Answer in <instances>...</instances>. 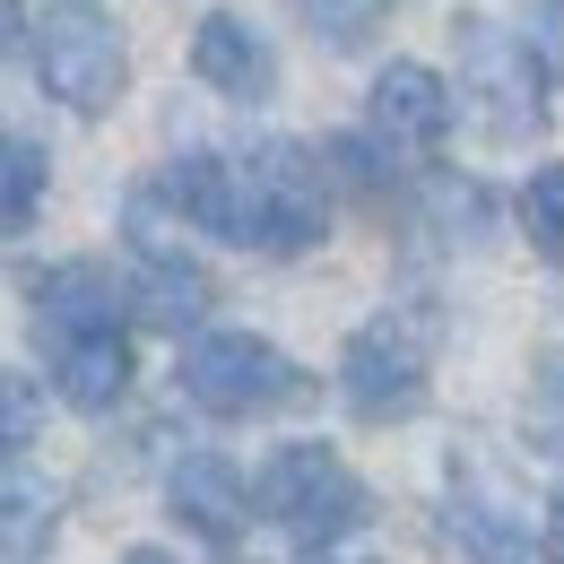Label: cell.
Segmentation results:
<instances>
[{
	"label": "cell",
	"mask_w": 564,
	"mask_h": 564,
	"mask_svg": "<svg viewBox=\"0 0 564 564\" xmlns=\"http://www.w3.org/2000/svg\"><path fill=\"white\" fill-rule=\"evenodd\" d=\"M521 217H530V243H539L547 261H564V165H539V174H530Z\"/></svg>",
	"instance_id": "19"
},
{
	"label": "cell",
	"mask_w": 564,
	"mask_h": 564,
	"mask_svg": "<svg viewBox=\"0 0 564 564\" xmlns=\"http://www.w3.org/2000/svg\"><path fill=\"white\" fill-rule=\"evenodd\" d=\"M35 200H44V148L0 131V235H9V226H26Z\"/></svg>",
	"instance_id": "16"
},
{
	"label": "cell",
	"mask_w": 564,
	"mask_h": 564,
	"mask_svg": "<svg viewBox=\"0 0 564 564\" xmlns=\"http://www.w3.org/2000/svg\"><path fill=\"white\" fill-rule=\"evenodd\" d=\"M53 382H62V400L70 409H113L122 391H131V348H122V330H87V339H53Z\"/></svg>",
	"instance_id": "11"
},
{
	"label": "cell",
	"mask_w": 564,
	"mask_h": 564,
	"mask_svg": "<svg viewBox=\"0 0 564 564\" xmlns=\"http://www.w3.org/2000/svg\"><path fill=\"white\" fill-rule=\"evenodd\" d=\"M452 539L478 564H530V521L503 495H487L478 478H452Z\"/></svg>",
	"instance_id": "13"
},
{
	"label": "cell",
	"mask_w": 564,
	"mask_h": 564,
	"mask_svg": "<svg viewBox=\"0 0 564 564\" xmlns=\"http://www.w3.org/2000/svg\"><path fill=\"white\" fill-rule=\"evenodd\" d=\"M295 18H304V26H313L330 53H356V44H365V35L391 18V0H295Z\"/></svg>",
	"instance_id": "17"
},
{
	"label": "cell",
	"mask_w": 564,
	"mask_h": 564,
	"mask_svg": "<svg viewBox=\"0 0 564 564\" xmlns=\"http://www.w3.org/2000/svg\"><path fill=\"white\" fill-rule=\"evenodd\" d=\"M460 35V96L478 105V122H487L495 148H530L539 131H547V78L530 70V53L495 26V18H460L452 26Z\"/></svg>",
	"instance_id": "4"
},
{
	"label": "cell",
	"mask_w": 564,
	"mask_h": 564,
	"mask_svg": "<svg viewBox=\"0 0 564 564\" xmlns=\"http://www.w3.org/2000/svg\"><path fill=\"white\" fill-rule=\"evenodd\" d=\"M62 530V495L53 487H9L0 495V556L9 564H44Z\"/></svg>",
	"instance_id": "15"
},
{
	"label": "cell",
	"mask_w": 564,
	"mask_h": 564,
	"mask_svg": "<svg viewBox=\"0 0 564 564\" xmlns=\"http://www.w3.org/2000/svg\"><path fill=\"white\" fill-rule=\"evenodd\" d=\"M131 304H140V322H156V330H200V313H209V270H200L192 252H183V261H140Z\"/></svg>",
	"instance_id": "14"
},
{
	"label": "cell",
	"mask_w": 564,
	"mask_h": 564,
	"mask_svg": "<svg viewBox=\"0 0 564 564\" xmlns=\"http://www.w3.org/2000/svg\"><path fill=\"white\" fill-rule=\"evenodd\" d=\"M539 556H547V564H564V495L547 503V521H539Z\"/></svg>",
	"instance_id": "21"
},
{
	"label": "cell",
	"mask_w": 564,
	"mask_h": 564,
	"mask_svg": "<svg viewBox=\"0 0 564 564\" xmlns=\"http://www.w3.org/2000/svg\"><path fill=\"white\" fill-rule=\"evenodd\" d=\"M18 44V0H0V53Z\"/></svg>",
	"instance_id": "22"
},
{
	"label": "cell",
	"mask_w": 564,
	"mask_h": 564,
	"mask_svg": "<svg viewBox=\"0 0 564 564\" xmlns=\"http://www.w3.org/2000/svg\"><path fill=\"white\" fill-rule=\"evenodd\" d=\"M330 235V183L304 140H270L235 156V243L252 252H313Z\"/></svg>",
	"instance_id": "1"
},
{
	"label": "cell",
	"mask_w": 564,
	"mask_h": 564,
	"mask_svg": "<svg viewBox=\"0 0 564 564\" xmlns=\"http://www.w3.org/2000/svg\"><path fill=\"white\" fill-rule=\"evenodd\" d=\"M512 44L530 53V70H539V78H564V0H530Z\"/></svg>",
	"instance_id": "20"
},
{
	"label": "cell",
	"mask_w": 564,
	"mask_h": 564,
	"mask_svg": "<svg viewBox=\"0 0 564 564\" xmlns=\"http://www.w3.org/2000/svg\"><path fill=\"white\" fill-rule=\"evenodd\" d=\"M35 78H44V96H62L70 113H105V105L122 96V78H131V53H122L113 18L62 9V18H44V35H35Z\"/></svg>",
	"instance_id": "6"
},
{
	"label": "cell",
	"mask_w": 564,
	"mask_h": 564,
	"mask_svg": "<svg viewBox=\"0 0 564 564\" xmlns=\"http://www.w3.org/2000/svg\"><path fill=\"white\" fill-rule=\"evenodd\" d=\"M122 564H174V556H165V547H131Z\"/></svg>",
	"instance_id": "23"
},
{
	"label": "cell",
	"mask_w": 564,
	"mask_h": 564,
	"mask_svg": "<svg viewBox=\"0 0 564 564\" xmlns=\"http://www.w3.org/2000/svg\"><path fill=\"white\" fill-rule=\"evenodd\" d=\"M339 391H348V409L365 425L417 417V409H425V330H417V322H400V313L365 322L348 348H339Z\"/></svg>",
	"instance_id": "5"
},
{
	"label": "cell",
	"mask_w": 564,
	"mask_h": 564,
	"mask_svg": "<svg viewBox=\"0 0 564 564\" xmlns=\"http://www.w3.org/2000/svg\"><path fill=\"white\" fill-rule=\"evenodd\" d=\"M35 434H44V391H35L26 373H0V469H9Z\"/></svg>",
	"instance_id": "18"
},
{
	"label": "cell",
	"mask_w": 564,
	"mask_h": 564,
	"mask_svg": "<svg viewBox=\"0 0 564 564\" xmlns=\"http://www.w3.org/2000/svg\"><path fill=\"white\" fill-rule=\"evenodd\" d=\"M252 503L279 521L295 547H330V539H348L356 521H365V487H356V469L330 443H286V452H270Z\"/></svg>",
	"instance_id": "2"
},
{
	"label": "cell",
	"mask_w": 564,
	"mask_h": 564,
	"mask_svg": "<svg viewBox=\"0 0 564 564\" xmlns=\"http://www.w3.org/2000/svg\"><path fill=\"white\" fill-rule=\"evenodd\" d=\"M365 122H373L382 156H434L443 131H452V87H443V70H425V62H391V70L373 78V96H365Z\"/></svg>",
	"instance_id": "7"
},
{
	"label": "cell",
	"mask_w": 564,
	"mask_h": 564,
	"mask_svg": "<svg viewBox=\"0 0 564 564\" xmlns=\"http://www.w3.org/2000/svg\"><path fill=\"white\" fill-rule=\"evenodd\" d=\"M122 304H131V286H113V270H96V261H62V270L35 279V322H44L53 339L122 330Z\"/></svg>",
	"instance_id": "9"
},
{
	"label": "cell",
	"mask_w": 564,
	"mask_h": 564,
	"mask_svg": "<svg viewBox=\"0 0 564 564\" xmlns=\"http://www.w3.org/2000/svg\"><path fill=\"white\" fill-rule=\"evenodd\" d=\"M165 503L200 530V539H235L243 530V512H252V487H243V469L226 460V452H183L174 460V478H165Z\"/></svg>",
	"instance_id": "10"
},
{
	"label": "cell",
	"mask_w": 564,
	"mask_h": 564,
	"mask_svg": "<svg viewBox=\"0 0 564 564\" xmlns=\"http://www.w3.org/2000/svg\"><path fill=\"white\" fill-rule=\"evenodd\" d=\"M183 391L209 417H270V409L304 400V373L270 339H252V330H200L183 348Z\"/></svg>",
	"instance_id": "3"
},
{
	"label": "cell",
	"mask_w": 564,
	"mask_h": 564,
	"mask_svg": "<svg viewBox=\"0 0 564 564\" xmlns=\"http://www.w3.org/2000/svg\"><path fill=\"white\" fill-rule=\"evenodd\" d=\"M156 200L174 217H192L200 235H226V243H235V156H217V148L174 156V174L156 183Z\"/></svg>",
	"instance_id": "12"
},
{
	"label": "cell",
	"mask_w": 564,
	"mask_h": 564,
	"mask_svg": "<svg viewBox=\"0 0 564 564\" xmlns=\"http://www.w3.org/2000/svg\"><path fill=\"white\" fill-rule=\"evenodd\" d=\"M192 70H200V87L235 96V105H261V96L279 87V53L261 44L252 18H200V35H192Z\"/></svg>",
	"instance_id": "8"
}]
</instances>
